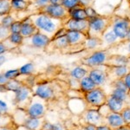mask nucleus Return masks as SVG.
<instances>
[{
	"label": "nucleus",
	"mask_w": 130,
	"mask_h": 130,
	"mask_svg": "<svg viewBox=\"0 0 130 130\" xmlns=\"http://www.w3.org/2000/svg\"><path fill=\"white\" fill-rule=\"evenodd\" d=\"M106 105L108 107L109 110L111 112L114 113H121L126 107L129 106L128 104H127L124 102H121V101L116 99V98L113 97L112 95H108V99H107Z\"/></svg>",
	"instance_id": "19"
},
{
	"label": "nucleus",
	"mask_w": 130,
	"mask_h": 130,
	"mask_svg": "<svg viewBox=\"0 0 130 130\" xmlns=\"http://www.w3.org/2000/svg\"><path fill=\"white\" fill-rule=\"evenodd\" d=\"M30 38H31V44L36 48H45L51 42V38H50L49 36L43 34V33L40 32V31L36 33Z\"/></svg>",
	"instance_id": "17"
},
{
	"label": "nucleus",
	"mask_w": 130,
	"mask_h": 130,
	"mask_svg": "<svg viewBox=\"0 0 130 130\" xmlns=\"http://www.w3.org/2000/svg\"><path fill=\"white\" fill-rule=\"evenodd\" d=\"M42 13L52 18L58 20H68V17H70L69 10L65 9L62 5H49L43 6L41 8Z\"/></svg>",
	"instance_id": "9"
},
{
	"label": "nucleus",
	"mask_w": 130,
	"mask_h": 130,
	"mask_svg": "<svg viewBox=\"0 0 130 130\" xmlns=\"http://www.w3.org/2000/svg\"><path fill=\"white\" fill-rule=\"evenodd\" d=\"M44 121V117L43 118H33L28 115L23 124L18 127H24L25 130H42Z\"/></svg>",
	"instance_id": "16"
},
{
	"label": "nucleus",
	"mask_w": 130,
	"mask_h": 130,
	"mask_svg": "<svg viewBox=\"0 0 130 130\" xmlns=\"http://www.w3.org/2000/svg\"><path fill=\"white\" fill-rule=\"evenodd\" d=\"M83 99L85 100L87 105L90 106L91 108H98L103 106L106 104L108 95L105 93L102 88L98 87L89 91L86 94H83Z\"/></svg>",
	"instance_id": "5"
},
{
	"label": "nucleus",
	"mask_w": 130,
	"mask_h": 130,
	"mask_svg": "<svg viewBox=\"0 0 130 130\" xmlns=\"http://www.w3.org/2000/svg\"><path fill=\"white\" fill-rule=\"evenodd\" d=\"M83 118L85 124H92L96 127L104 125L105 117L103 116L98 109L95 108H88L83 114Z\"/></svg>",
	"instance_id": "10"
},
{
	"label": "nucleus",
	"mask_w": 130,
	"mask_h": 130,
	"mask_svg": "<svg viewBox=\"0 0 130 130\" xmlns=\"http://www.w3.org/2000/svg\"><path fill=\"white\" fill-rule=\"evenodd\" d=\"M89 75V70L82 66H76L74 69H72L70 72V76L71 78L77 81H81L83 78Z\"/></svg>",
	"instance_id": "23"
},
{
	"label": "nucleus",
	"mask_w": 130,
	"mask_h": 130,
	"mask_svg": "<svg viewBox=\"0 0 130 130\" xmlns=\"http://www.w3.org/2000/svg\"><path fill=\"white\" fill-rule=\"evenodd\" d=\"M11 7L17 10H23L27 8V3L24 0H11Z\"/></svg>",
	"instance_id": "36"
},
{
	"label": "nucleus",
	"mask_w": 130,
	"mask_h": 130,
	"mask_svg": "<svg viewBox=\"0 0 130 130\" xmlns=\"http://www.w3.org/2000/svg\"><path fill=\"white\" fill-rule=\"evenodd\" d=\"M110 56V54L107 50H97L91 54L90 56L84 57L82 60V63L89 68H95V67L106 65L108 60Z\"/></svg>",
	"instance_id": "7"
},
{
	"label": "nucleus",
	"mask_w": 130,
	"mask_h": 130,
	"mask_svg": "<svg viewBox=\"0 0 130 130\" xmlns=\"http://www.w3.org/2000/svg\"><path fill=\"white\" fill-rule=\"evenodd\" d=\"M64 28L68 30L79 31L89 36V20H75L69 18L64 24Z\"/></svg>",
	"instance_id": "12"
},
{
	"label": "nucleus",
	"mask_w": 130,
	"mask_h": 130,
	"mask_svg": "<svg viewBox=\"0 0 130 130\" xmlns=\"http://www.w3.org/2000/svg\"><path fill=\"white\" fill-rule=\"evenodd\" d=\"M111 86H112L113 89H118L125 90V91H127V92H129V90L127 89L125 82L123 81V79H118V80H115L114 82H112Z\"/></svg>",
	"instance_id": "35"
},
{
	"label": "nucleus",
	"mask_w": 130,
	"mask_h": 130,
	"mask_svg": "<svg viewBox=\"0 0 130 130\" xmlns=\"http://www.w3.org/2000/svg\"><path fill=\"white\" fill-rule=\"evenodd\" d=\"M96 130H112V129H111L108 125L104 124V125H101L99 127H96Z\"/></svg>",
	"instance_id": "51"
},
{
	"label": "nucleus",
	"mask_w": 130,
	"mask_h": 130,
	"mask_svg": "<svg viewBox=\"0 0 130 130\" xmlns=\"http://www.w3.org/2000/svg\"><path fill=\"white\" fill-rule=\"evenodd\" d=\"M4 73H5L6 78H7L8 80H15V79H18V77L21 75L18 69L10 70L5 71V72H4Z\"/></svg>",
	"instance_id": "37"
},
{
	"label": "nucleus",
	"mask_w": 130,
	"mask_h": 130,
	"mask_svg": "<svg viewBox=\"0 0 130 130\" xmlns=\"http://www.w3.org/2000/svg\"><path fill=\"white\" fill-rule=\"evenodd\" d=\"M34 95L42 98L46 102H51V101L56 100L59 96L61 92V88L56 83H50V82H45L37 84L32 88Z\"/></svg>",
	"instance_id": "2"
},
{
	"label": "nucleus",
	"mask_w": 130,
	"mask_h": 130,
	"mask_svg": "<svg viewBox=\"0 0 130 130\" xmlns=\"http://www.w3.org/2000/svg\"><path fill=\"white\" fill-rule=\"evenodd\" d=\"M102 45V39L99 37H89L86 42L83 43L85 49L87 50H95L99 46Z\"/></svg>",
	"instance_id": "25"
},
{
	"label": "nucleus",
	"mask_w": 130,
	"mask_h": 130,
	"mask_svg": "<svg viewBox=\"0 0 130 130\" xmlns=\"http://www.w3.org/2000/svg\"><path fill=\"white\" fill-rule=\"evenodd\" d=\"M10 35V31L9 28H5V27L2 26L0 24V42L4 39H6L9 37V36Z\"/></svg>",
	"instance_id": "41"
},
{
	"label": "nucleus",
	"mask_w": 130,
	"mask_h": 130,
	"mask_svg": "<svg viewBox=\"0 0 130 130\" xmlns=\"http://www.w3.org/2000/svg\"><path fill=\"white\" fill-rule=\"evenodd\" d=\"M79 83H80V89H79V90L83 92V94H86V93H88V92L92 91L93 89L98 88V86L90 79V77L89 75H87L84 78L82 79V80L79 82Z\"/></svg>",
	"instance_id": "21"
},
{
	"label": "nucleus",
	"mask_w": 130,
	"mask_h": 130,
	"mask_svg": "<svg viewBox=\"0 0 130 130\" xmlns=\"http://www.w3.org/2000/svg\"><path fill=\"white\" fill-rule=\"evenodd\" d=\"M127 60H128V66L130 67V56H127Z\"/></svg>",
	"instance_id": "57"
},
{
	"label": "nucleus",
	"mask_w": 130,
	"mask_h": 130,
	"mask_svg": "<svg viewBox=\"0 0 130 130\" xmlns=\"http://www.w3.org/2000/svg\"><path fill=\"white\" fill-rule=\"evenodd\" d=\"M35 3L37 6L42 8V7H43V6L49 5L50 0H35Z\"/></svg>",
	"instance_id": "45"
},
{
	"label": "nucleus",
	"mask_w": 130,
	"mask_h": 130,
	"mask_svg": "<svg viewBox=\"0 0 130 130\" xmlns=\"http://www.w3.org/2000/svg\"><path fill=\"white\" fill-rule=\"evenodd\" d=\"M126 42H130V28L128 30V32H127V38H126Z\"/></svg>",
	"instance_id": "56"
},
{
	"label": "nucleus",
	"mask_w": 130,
	"mask_h": 130,
	"mask_svg": "<svg viewBox=\"0 0 130 130\" xmlns=\"http://www.w3.org/2000/svg\"><path fill=\"white\" fill-rule=\"evenodd\" d=\"M127 126H128V125H127ZM128 130H130V126H128Z\"/></svg>",
	"instance_id": "58"
},
{
	"label": "nucleus",
	"mask_w": 130,
	"mask_h": 130,
	"mask_svg": "<svg viewBox=\"0 0 130 130\" xmlns=\"http://www.w3.org/2000/svg\"><path fill=\"white\" fill-rule=\"evenodd\" d=\"M121 115L122 116L125 124L130 126V106L126 107L124 109L121 111Z\"/></svg>",
	"instance_id": "39"
},
{
	"label": "nucleus",
	"mask_w": 130,
	"mask_h": 130,
	"mask_svg": "<svg viewBox=\"0 0 130 130\" xmlns=\"http://www.w3.org/2000/svg\"><path fill=\"white\" fill-rule=\"evenodd\" d=\"M102 40H103L108 45H115L118 43V37L115 36V34L114 33L113 30H110V31H106L104 33L103 37H102ZM102 41V42H103Z\"/></svg>",
	"instance_id": "27"
},
{
	"label": "nucleus",
	"mask_w": 130,
	"mask_h": 130,
	"mask_svg": "<svg viewBox=\"0 0 130 130\" xmlns=\"http://www.w3.org/2000/svg\"><path fill=\"white\" fill-rule=\"evenodd\" d=\"M18 127L14 123L11 115H0V127Z\"/></svg>",
	"instance_id": "26"
},
{
	"label": "nucleus",
	"mask_w": 130,
	"mask_h": 130,
	"mask_svg": "<svg viewBox=\"0 0 130 130\" xmlns=\"http://www.w3.org/2000/svg\"><path fill=\"white\" fill-rule=\"evenodd\" d=\"M11 8V0H0V16L8 15Z\"/></svg>",
	"instance_id": "31"
},
{
	"label": "nucleus",
	"mask_w": 130,
	"mask_h": 130,
	"mask_svg": "<svg viewBox=\"0 0 130 130\" xmlns=\"http://www.w3.org/2000/svg\"><path fill=\"white\" fill-rule=\"evenodd\" d=\"M21 28H22V22H14L13 24L10 25V33H20Z\"/></svg>",
	"instance_id": "42"
},
{
	"label": "nucleus",
	"mask_w": 130,
	"mask_h": 130,
	"mask_svg": "<svg viewBox=\"0 0 130 130\" xmlns=\"http://www.w3.org/2000/svg\"><path fill=\"white\" fill-rule=\"evenodd\" d=\"M96 126L92 124H85L83 127V130H96Z\"/></svg>",
	"instance_id": "48"
},
{
	"label": "nucleus",
	"mask_w": 130,
	"mask_h": 130,
	"mask_svg": "<svg viewBox=\"0 0 130 130\" xmlns=\"http://www.w3.org/2000/svg\"><path fill=\"white\" fill-rule=\"evenodd\" d=\"M5 61H6L5 56H0V66H1V65H3L4 63H5Z\"/></svg>",
	"instance_id": "53"
},
{
	"label": "nucleus",
	"mask_w": 130,
	"mask_h": 130,
	"mask_svg": "<svg viewBox=\"0 0 130 130\" xmlns=\"http://www.w3.org/2000/svg\"><path fill=\"white\" fill-rule=\"evenodd\" d=\"M23 83H24L18 81V79H15V80H9V82L5 84V87H6V89H7L8 92H12V93H14V92H16L17 90L22 86Z\"/></svg>",
	"instance_id": "30"
},
{
	"label": "nucleus",
	"mask_w": 130,
	"mask_h": 130,
	"mask_svg": "<svg viewBox=\"0 0 130 130\" xmlns=\"http://www.w3.org/2000/svg\"><path fill=\"white\" fill-rule=\"evenodd\" d=\"M8 82L9 80L6 78L5 73H0V85H5Z\"/></svg>",
	"instance_id": "46"
},
{
	"label": "nucleus",
	"mask_w": 130,
	"mask_h": 130,
	"mask_svg": "<svg viewBox=\"0 0 130 130\" xmlns=\"http://www.w3.org/2000/svg\"><path fill=\"white\" fill-rule=\"evenodd\" d=\"M62 6L68 10H72L74 8L80 6L78 0H63L62 1Z\"/></svg>",
	"instance_id": "38"
},
{
	"label": "nucleus",
	"mask_w": 130,
	"mask_h": 130,
	"mask_svg": "<svg viewBox=\"0 0 130 130\" xmlns=\"http://www.w3.org/2000/svg\"><path fill=\"white\" fill-rule=\"evenodd\" d=\"M62 1L63 0H50V4L54 5H62Z\"/></svg>",
	"instance_id": "50"
},
{
	"label": "nucleus",
	"mask_w": 130,
	"mask_h": 130,
	"mask_svg": "<svg viewBox=\"0 0 130 130\" xmlns=\"http://www.w3.org/2000/svg\"><path fill=\"white\" fill-rule=\"evenodd\" d=\"M8 40L10 41V43L15 45H20L24 41V37L20 33H10V35L8 37Z\"/></svg>",
	"instance_id": "34"
},
{
	"label": "nucleus",
	"mask_w": 130,
	"mask_h": 130,
	"mask_svg": "<svg viewBox=\"0 0 130 130\" xmlns=\"http://www.w3.org/2000/svg\"><path fill=\"white\" fill-rule=\"evenodd\" d=\"M127 1H128V2H129V4H130V0H127Z\"/></svg>",
	"instance_id": "59"
},
{
	"label": "nucleus",
	"mask_w": 130,
	"mask_h": 130,
	"mask_svg": "<svg viewBox=\"0 0 130 130\" xmlns=\"http://www.w3.org/2000/svg\"><path fill=\"white\" fill-rule=\"evenodd\" d=\"M112 22L113 17H105L99 15L95 17V18H90V19H89V37L102 38L104 33L112 25Z\"/></svg>",
	"instance_id": "1"
},
{
	"label": "nucleus",
	"mask_w": 130,
	"mask_h": 130,
	"mask_svg": "<svg viewBox=\"0 0 130 130\" xmlns=\"http://www.w3.org/2000/svg\"><path fill=\"white\" fill-rule=\"evenodd\" d=\"M58 19H55L52 18L50 17L45 15V14H40L35 20V25L37 26V28L38 29V30H42L43 32V34H53L54 35L56 33V31L59 30V28L57 27L56 21ZM48 36V35H47Z\"/></svg>",
	"instance_id": "6"
},
{
	"label": "nucleus",
	"mask_w": 130,
	"mask_h": 130,
	"mask_svg": "<svg viewBox=\"0 0 130 130\" xmlns=\"http://www.w3.org/2000/svg\"><path fill=\"white\" fill-rule=\"evenodd\" d=\"M105 124L108 125L112 130H116L126 125L120 113L114 112H109L105 117Z\"/></svg>",
	"instance_id": "15"
},
{
	"label": "nucleus",
	"mask_w": 130,
	"mask_h": 130,
	"mask_svg": "<svg viewBox=\"0 0 130 130\" xmlns=\"http://www.w3.org/2000/svg\"><path fill=\"white\" fill-rule=\"evenodd\" d=\"M126 43V47H127V56H130V42H124Z\"/></svg>",
	"instance_id": "52"
},
{
	"label": "nucleus",
	"mask_w": 130,
	"mask_h": 130,
	"mask_svg": "<svg viewBox=\"0 0 130 130\" xmlns=\"http://www.w3.org/2000/svg\"><path fill=\"white\" fill-rule=\"evenodd\" d=\"M102 66L95 67V68H92L89 71V76L90 77L92 81L95 83L98 87L103 86L106 84V83L108 80V66L104 67V69H101Z\"/></svg>",
	"instance_id": "11"
},
{
	"label": "nucleus",
	"mask_w": 130,
	"mask_h": 130,
	"mask_svg": "<svg viewBox=\"0 0 130 130\" xmlns=\"http://www.w3.org/2000/svg\"><path fill=\"white\" fill-rule=\"evenodd\" d=\"M16 127H0V130H16Z\"/></svg>",
	"instance_id": "54"
},
{
	"label": "nucleus",
	"mask_w": 130,
	"mask_h": 130,
	"mask_svg": "<svg viewBox=\"0 0 130 130\" xmlns=\"http://www.w3.org/2000/svg\"><path fill=\"white\" fill-rule=\"evenodd\" d=\"M128 73H130L129 66L108 67V76L111 82L118 79H123Z\"/></svg>",
	"instance_id": "13"
},
{
	"label": "nucleus",
	"mask_w": 130,
	"mask_h": 130,
	"mask_svg": "<svg viewBox=\"0 0 130 130\" xmlns=\"http://www.w3.org/2000/svg\"><path fill=\"white\" fill-rule=\"evenodd\" d=\"M116 130H128V126L125 125V126H123V127H120V128H118Z\"/></svg>",
	"instance_id": "55"
},
{
	"label": "nucleus",
	"mask_w": 130,
	"mask_h": 130,
	"mask_svg": "<svg viewBox=\"0 0 130 130\" xmlns=\"http://www.w3.org/2000/svg\"><path fill=\"white\" fill-rule=\"evenodd\" d=\"M42 130H67L64 125L61 122H50L46 121H44L42 127Z\"/></svg>",
	"instance_id": "28"
},
{
	"label": "nucleus",
	"mask_w": 130,
	"mask_h": 130,
	"mask_svg": "<svg viewBox=\"0 0 130 130\" xmlns=\"http://www.w3.org/2000/svg\"><path fill=\"white\" fill-rule=\"evenodd\" d=\"M18 70H19L21 75H31L33 74V72H34L35 66H34V64L31 63V62H28V63L20 67Z\"/></svg>",
	"instance_id": "32"
},
{
	"label": "nucleus",
	"mask_w": 130,
	"mask_h": 130,
	"mask_svg": "<svg viewBox=\"0 0 130 130\" xmlns=\"http://www.w3.org/2000/svg\"><path fill=\"white\" fill-rule=\"evenodd\" d=\"M111 26H112V30L120 40V43L126 41L127 32L130 28V19L120 18L117 16L113 17V22Z\"/></svg>",
	"instance_id": "8"
},
{
	"label": "nucleus",
	"mask_w": 130,
	"mask_h": 130,
	"mask_svg": "<svg viewBox=\"0 0 130 130\" xmlns=\"http://www.w3.org/2000/svg\"><path fill=\"white\" fill-rule=\"evenodd\" d=\"M123 81L125 82L126 85H127V89H128L129 92H130V73H128V74H127L124 78H123Z\"/></svg>",
	"instance_id": "47"
},
{
	"label": "nucleus",
	"mask_w": 130,
	"mask_h": 130,
	"mask_svg": "<svg viewBox=\"0 0 130 130\" xmlns=\"http://www.w3.org/2000/svg\"><path fill=\"white\" fill-rule=\"evenodd\" d=\"M78 1L80 6L83 8H87V7H92L95 0H78Z\"/></svg>",
	"instance_id": "44"
},
{
	"label": "nucleus",
	"mask_w": 130,
	"mask_h": 130,
	"mask_svg": "<svg viewBox=\"0 0 130 130\" xmlns=\"http://www.w3.org/2000/svg\"><path fill=\"white\" fill-rule=\"evenodd\" d=\"M13 94L14 104L17 107V108H21V109L26 108V107L30 103L32 96L34 95L32 88L25 83H23L22 86Z\"/></svg>",
	"instance_id": "4"
},
{
	"label": "nucleus",
	"mask_w": 130,
	"mask_h": 130,
	"mask_svg": "<svg viewBox=\"0 0 130 130\" xmlns=\"http://www.w3.org/2000/svg\"><path fill=\"white\" fill-rule=\"evenodd\" d=\"M106 66L108 67H119V66H128L127 56L120 54L110 55Z\"/></svg>",
	"instance_id": "20"
},
{
	"label": "nucleus",
	"mask_w": 130,
	"mask_h": 130,
	"mask_svg": "<svg viewBox=\"0 0 130 130\" xmlns=\"http://www.w3.org/2000/svg\"><path fill=\"white\" fill-rule=\"evenodd\" d=\"M24 1H25V0H24Z\"/></svg>",
	"instance_id": "60"
},
{
	"label": "nucleus",
	"mask_w": 130,
	"mask_h": 130,
	"mask_svg": "<svg viewBox=\"0 0 130 130\" xmlns=\"http://www.w3.org/2000/svg\"><path fill=\"white\" fill-rule=\"evenodd\" d=\"M70 17L72 19L75 20H89L88 15L86 13L85 8L82 7V6H77L72 10H69Z\"/></svg>",
	"instance_id": "22"
},
{
	"label": "nucleus",
	"mask_w": 130,
	"mask_h": 130,
	"mask_svg": "<svg viewBox=\"0 0 130 130\" xmlns=\"http://www.w3.org/2000/svg\"><path fill=\"white\" fill-rule=\"evenodd\" d=\"M66 37L69 42L70 46H76V45H83L86 40L88 39L89 36L83 32L75 30H68L66 32Z\"/></svg>",
	"instance_id": "14"
},
{
	"label": "nucleus",
	"mask_w": 130,
	"mask_h": 130,
	"mask_svg": "<svg viewBox=\"0 0 130 130\" xmlns=\"http://www.w3.org/2000/svg\"><path fill=\"white\" fill-rule=\"evenodd\" d=\"M85 10H86V13L88 15V18L89 19L90 18H95V17L99 16V14L95 11V10L93 9V7H87L85 8Z\"/></svg>",
	"instance_id": "43"
},
{
	"label": "nucleus",
	"mask_w": 130,
	"mask_h": 130,
	"mask_svg": "<svg viewBox=\"0 0 130 130\" xmlns=\"http://www.w3.org/2000/svg\"><path fill=\"white\" fill-rule=\"evenodd\" d=\"M54 43L56 44V47L58 48V49H66V48L70 47V44H69V42L67 40V37H66V35L65 36H62L61 37H58V38H56V39H53Z\"/></svg>",
	"instance_id": "33"
},
{
	"label": "nucleus",
	"mask_w": 130,
	"mask_h": 130,
	"mask_svg": "<svg viewBox=\"0 0 130 130\" xmlns=\"http://www.w3.org/2000/svg\"><path fill=\"white\" fill-rule=\"evenodd\" d=\"M39 32L37 26L33 24L30 18H26L22 22V28H21L20 34L24 37H31L36 33Z\"/></svg>",
	"instance_id": "18"
},
{
	"label": "nucleus",
	"mask_w": 130,
	"mask_h": 130,
	"mask_svg": "<svg viewBox=\"0 0 130 130\" xmlns=\"http://www.w3.org/2000/svg\"><path fill=\"white\" fill-rule=\"evenodd\" d=\"M109 95H112L113 97L116 98V99L124 102L130 106V93L127 92L125 90H121L118 89H113L112 92Z\"/></svg>",
	"instance_id": "24"
},
{
	"label": "nucleus",
	"mask_w": 130,
	"mask_h": 130,
	"mask_svg": "<svg viewBox=\"0 0 130 130\" xmlns=\"http://www.w3.org/2000/svg\"><path fill=\"white\" fill-rule=\"evenodd\" d=\"M13 23H14V21H13V18H12V17H10V15H5L1 21V25L5 27V28L10 29V25L13 24Z\"/></svg>",
	"instance_id": "40"
},
{
	"label": "nucleus",
	"mask_w": 130,
	"mask_h": 130,
	"mask_svg": "<svg viewBox=\"0 0 130 130\" xmlns=\"http://www.w3.org/2000/svg\"><path fill=\"white\" fill-rule=\"evenodd\" d=\"M48 102L34 95L25 108L27 115L33 118H43L47 114Z\"/></svg>",
	"instance_id": "3"
},
{
	"label": "nucleus",
	"mask_w": 130,
	"mask_h": 130,
	"mask_svg": "<svg viewBox=\"0 0 130 130\" xmlns=\"http://www.w3.org/2000/svg\"><path fill=\"white\" fill-rule=\"evenodd\" d=\"M16 109H12L10 103L6 100L0 98V115H11Z\"/></svg>",
	"instance_id": "29"
},
{
	"label": "nucleus",
	"mask_w": 130,
	"mask_h": 130,
	"mask_svg": "<svg viewBox=\"0 0 130 130\" xmlns=\"http://www.w3.org/2000/svg\"><path fill=\"white\" fill-rule=\"evenodd\" d=\"M7 51V48L2 42H0V56H3L4 53Z\"/></svg>",
	"instance_id": "49"
}]
</instances>
